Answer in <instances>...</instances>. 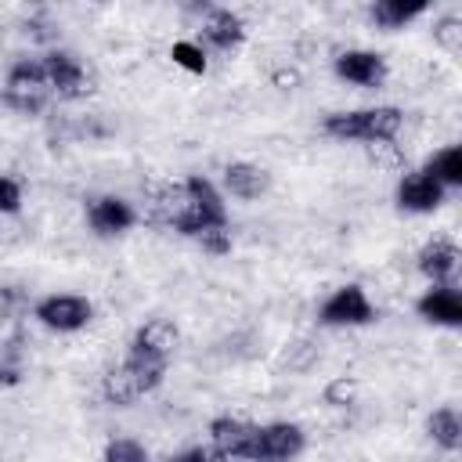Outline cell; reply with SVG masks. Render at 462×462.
I'll use <instances>...</instances> for the list:
<instances>
[{
  "label": "cell",
  "mask_w": 462,
  "mask_h": 462,
  "mask_svg": "<svg viewBox=\"0 0 462 462\" xmlns=\"http://www.w3.org/2000/svg\"><path fill=\"white\" fill-rule=\"evenodd\" d=\"M155 209L162 213V220L173 231L195 238L202 249H209L217 256L231 249L224 195L202 173H191V177H184L177 184H162V191L155 199Z\"/></svg>",
  "instance_id": "obj_1"
},
{
  "label": "cell",
  "mask_w": 462,
  "mask_h": 462,
  "mask_svg": "<svg viewBox=\"0 0 462 462\" xmlns=\"http://www.w3.org/2000/svg\"><path fill=\"white\" fill-rule=\"evenodd\" d=\"M166 375V361L155 354H144L137 346H126L123 361L101 379V397L116 408H130L134 401L148 397Z\"/></svg>",
  "instance_id": "obj_2"
},
{
  "label": "cell",
  "mask_w": 462,
  "mask_h": 462,
  "mask_svg": "<svg viewBox=\"0 0 462 462\" xmlns=\"http://www.w3.org/2000/svg\"><path fill=\"white\" fill-rule=\"evenodd\" d=\"M404 126V112L397 105H372V108H350L325 116L321 130L336 141H357V144H390Z\"/></svg>",
  "instance_id": "obj_3"
},
{
  "label": "cell",
  "mask_w": 462,
  "mask_h": 462,
  "mask_svg": "<svg viewBox=\"0 0 462 462\" xmlns=\"http://www.w3.org/2000/svg\"><path fill=\"white\" fill-rule=\"evenodd\" d=\"M303 444L307 437L296 422H263V426H253L242 462H292L303 451Z\"/></svg>",
  "instance_id": "obj_4"
},
{
  "label": "cell",
  "mask_w": 462,
  "mask_h": 462,
  "mask_svg": "<svg viewBox=\"0 0 462 462\" xmlns=\"http://www.w3.org/2000/svg\"><path fill=\"white\" fill-rule=\"evenodd\" d=\"M47 97H51V87H47V76H43L40 61H18L7 72L4 90H0V101L11 105L22 116H36L47 105Z\"/></svg>",
  "instance_id": "obj_5"
},
{
  "label": "cell",
  "mask_w": 462,
  "mask_h": 462,
  "mask_svg": "<svg viewBox=\"0 0 462 462\" xmlns=\"http://www.w3.org/2000/svg\"><path fill=\"white\" fill-rule=\"evenodd\" d=\"M32 318L51 332H79L94 318V303L76 292H51L32 307Z\"/></svg>",
  "instance_id": "obj_6"
},
{
  "label": "cell",
  "mask_w": 462,
  "mask_h": 462,
  "mask_svg": "<svg viewBox=\"0 0 462 462\" xmlns=\"http://www.w3.org/2000/svg\"><path fill=\"white\" fill-rule=\"evenodd\" d=\"M325 325L332 328H357V325H372L375 321V303L368 300V292L361 285H339L318 314Z\"/></svg>",
  "instance_id": "obj_7"
},
{
  "label": "cell",
  "mask_w": 462,
  "mask_h": 462,
  "mask_svg": "<svg viewBox=\"0 0 462 462\" xmlns=\"http://www.w3.org/2000/svg\"><path fill=\"white\" fill-rule=\"evenodd\" d=\"M40 65H43V76H47L51 94L69 97V101L90 94V72H87V65H83L76 54H69V51H51Z\"/></svg>",
  "instance_id": "obj_8"
},
{
  "label": "cell",
  "mask_w": 462,
  "mask_h": 462,
  "mask_svg": "<svg viewBox=\"0 0 462 462\" xmlns=\"http://www.w3.org/2000/svg\"><path fill=\"white\" fill-rule=\"evenodd\" d=\"M336 76L350 87H365V90H375L386 83V58L379 51H365V47H350L336 58Z\"/></svg>",
  "instance_id": "obj_9"
},
{
  "label": "cell",
  "mask_w": 462,
  "mask_h": 462,
  "mask_svg": "<svg viewBox=\"0 0 462 462\" xmlns=\"http://www.w3.org/2000/svg\"><path fill=\"white\" fill-rule=\"evenodd\" d=\"M87 224L97 238H119L137 224V209L119 195H97L87 206Z\"/></svg>",
  "instance_id": "obj_10"
},
{
  "label": "cell",
  "mask_w": 462,
  "mask_h": 462,
  "mask_svg": "<svg viewBox=\"0 0 462 462\" xmlns=\"http://www.w3.org/2000/svg\"><path fill=\"white\" fill-rule=\"evenodd\" d=\"M444 199H448V191L426 170H411L397 180V206L408 213H433L444 206Z\"/></svg>",
  "instance_id": "obj_11"
},
{
  "label": "cell",
  "mask_w": 462,
  "mask_h": 462,
  "mask_svg": "<svg viewBox=\"0 0 462 462\" xmlns=\"http://www.w3.org/2000/svg\"><path fill=\"white\" fill-rule=\"evenodd\" d=\"M245 40V25L235 11L227 7H209L206 18H202V51H220V54H231L238 51Z\"/></svg>",
  "instance_id": "obj_12"
},
{
  "label": "cell",
  "mask_w": 462,
  "mask_h": 462,
  "mask_svg": "<svg viewBox=\"0 0 462 462\" xmlns=\"http://www.w3.org/2000/svg\"><path fill=\"white\" fill-rule=\"evenodd\" d=\"M419 318L440 328H458L462 325V296L455 292V285H430L419 303H415Z\"/></svg>",
  "instance_id": "obj_13"
},
{
  "label": "cell",
  "mask_w": 462,
  "mask_h": 462,
  "mask_svg": "<svg viewBox=\"0 0 462 462\" xmlns=\"http://www.w3.org/2000/svg\"><path fill=\"white\" fill-rule=\"evenodd\" d=\"M458 260H462V253L451 238H430L419 249V271L430 278V285H451Z\"/></svg>",
  "instance_id": "obj_14"
},
{
  "label": "cell",
  "mask_w": 462,
  "mask_h": 462,
  "mask_svg": "<svg viewBox=\"0 0 462 462\" xmlns=\"http://www.w3.org/2000/svg\"><path fill=\"white\" fill-rule=\"evenodd\" d=\"M177 343H180V332H177V325L170 318H148L134 332V339H130V346H137L144 354H155L162 361H170V354L177 350Z\"/></svg>",
  "instance_id": "obj_15"
},
{
  "label": "cell",
  "mask_w": 462,
  "mask_h": 462,
  "mask_svg": "<svg viewBox=\"0 0 462 462\" xmlns=\"http://www.w3.org/2000/svg\"><path fill=\"white\" fill-rule=\"evenodd\" d=\"M224 188H227L235 199L253 202V199H260V195L271 188V177H267V170L256 166V162H231V166L224 170Z\"/></svg>",
  "instance_id": "obj_16"
},
{
  "label": "cell",
  "mask_w": 462,
  "mask_h": 462,
  "mask_svg": "<svg viewBox=\"0 0 462 462\" xmlns=\"http://www.w3.org/2000/svg\"><path fill=\"white\" fill-rule=\"evenodd\" d=\"M426 11H430L426 0H375L368 14H372V22L383 25V29H404L408 22L422 18Z\"/></svg>",
  "instance_id": "obj_17"
},
{
  "label": "cell",
  "mask_w": 462,
  "mask_h": 462,
  "mask_svg": "<svg viewBox=\"0 0 462 462\" xmlns=\"http://www.w3.org/2000/svg\"><path fill=\"white\" fill-rule=\"evenodd\" d=\"M422 170H426L444 191L462 188V148H458V144H444L440 152L430 155V162H426Z\"/></svg>",
  "instance_id": "obj_18"
},
{
  "label": "cell",
  "mask_w": 462,
  "mask_h": 462,
  "mask_svg": "<svg viewBox=\"0 0 462 462\" xmlns=\"http://www.w3.org/2000/svg\"><path fill=\"white\" fill-rule=\"evenodd\" d=\"M426 430H430L433 444H440L444 451H458V444H462V419H458V411H455L451 404L437 408V411L426 419Z\"/></svg>",
  "instance_id": "obj_19"
},
{
  "label": "cell",
  "mask_w": 462,
  "mask_h": 462,
  "mask_svg": "<svg viewBox=\"0 0 462 462\" xmlns=\"http://www.w3.org/2000/svg\"><path fill=\"white\" fill-rule=\"evenodd\" d=\"M101 462H152V455L137 437H112L101 451Z\"/></svg>",
  "instance_id": "obj_20"
},
{
  "label": "cell",
  "mask_w": 462,
  "mask_h": 462,
  "mask_svg": "<svg viewBox=\"0 0 462 462\" xmlns=\"http://www.w3.org/2000/svg\"><path fill=\"white\" fill-rule=\"evenodd\" d=\"M170 58H173V65H180V69H188V72H195V76H202L206 69H209V54L202 51V43H195V40H177L173 47H170Z\"/></svg>",
  "instance_id": "obj_21"
},
{
  "label": "cell",
  "mask_w": 462,
  "mask_h": 462,
  "mask_svg": "<svg viewBox=\"0 0 462 462\" xmlns=\"http://www.w3.org/2000/svg\"><path fill=\"white\" fill-rule=\"evenodd\" d=\"M18 206H22V184L14 177L0 173V217L18 213Z\"/></svg>",
  "instance_id": "obj_22"
},
{
  "label": "cell",
  "mask_w": 462,
  "mask_h": 462,
  "mask_svg": "<svg viewBox=\"0 0 462 462\" xmlns=\"http://www.w3.org/2000/svg\"><path fill=\"white\" fill-rule=\"evenodd\" d=\"M433 36L448 47V51H455L458 47V40H462V29H458V18H440L437 25H433Z\"/></svg>",
  "instance_id": "obj_23"
},
{
  "label": "cell",
  "mask_w": 462,
  "mask_h": 462,
  "mask_svg": "<svg viewBox=\"0 0 462 462\" xmlns=\"http://www.w3.org/2000/svg\"><path fill=\"white\" fill-rule=\"evenodd\" d=\"M354 393H357V386L343 375V379H336V383L325 390V401H328V404H350V401H354Z\"/></svg>",
  "instance_id": "obj_24"
},
{
  "label": "cell",
  "mask_w": 462,
  "mask_h": 462,
  "mask_svg": "<svg viewBox=\"0 0 462 462\" xmlns=\"http://www.w3.org/2000/svg\"><path fill=\"white\" fill-rule=\"evenodd\" d=\"M170 462H231V458H224V455L213 451V448H188V451L173 455Z\"/></svg>",
  "instance_id": "obj_25"
}]
</instances>
